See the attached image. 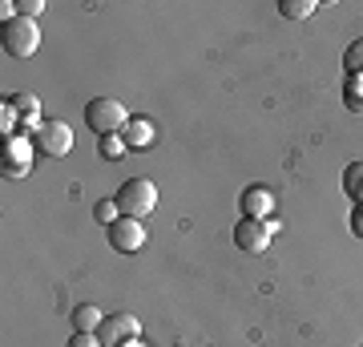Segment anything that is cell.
<instances>
[{"label":"cell","instance_id":"ffe728a7","mask_svg":"<svg viewBox=\"0 0 363 347\" xmlns=\"http://www.w3.org/2000/svg\"><path fill=\"white\" fill-rule=\"evenodd\" d=\"M69 347H101V339H97V331H73Z\"/></svg>","mask_w":363,"mask_h":347},{"label":"cell","instance_id":"3957f363","mask_svg":"<svg viewBox=\"0 0 363 347\" xmlns=\"http://www.w3.org/2000/svg\"><path fill=\"white\" fill-rule=\"evenodd\" d=\"M125 121H130V114H125V105L117 101V97H93V101L85 105V126H89L97 138H105V133H121Z\"/></svg>","mask_w":363,"mask_h":347},{"label":"cell","instance_id":"5b68a950","mask_svg":"<svg viewBox=\"0 0 363 347\" xmlns=\"http://www.w3.org/2000/svg\"><path fill=\"white\" fill-rule=\"evenodd\" d=\"M271 234H274V226L262 222V219H238L234 222V246L247 250V255H267Z\"/></svg>","mask_w":363,"mask_h":347},{"label":"cell","instance_id":"7a4b0ae2","mask_svg":"<svg viewBox=\"0 0 363 347\" xmlns=\"http://www.w3.org/2000/svg\"><path fill=\"white\" fill-rule=\"evenodd\" d=\"M0 45H4L9 57L25 61V57H33V53L40 49V25L37 21H28V16H13L9 25L0 28Z\"/></svg>","mask_w":363,"mask_h":347},{"label":"cell","instance_id":"6da1fadb","mask_svg":"<svg viewBox=\"0 0 363 347\" xmlns=\"http://www.w3.org/2000/svg\"><path fill=\"white\" fill-rule=\"evenodd\" d=\"M113 202L121 210V219H150L157 206V186L150 178H130L117 186Z\"/></svg>","mask_w":363,"mask_h":347},{"label":"cell","instance_id":"8992f818","mask_svg":"<svg viewBox=\"0 0 363 347\" xmlns=\"http://www.w3.org/2000/svg\"><path fill=\"white\" fill-rule=\"evenodd\" d=\"M105 238H109V246L117 255H138L145 246V226H142V219H117L105 226Z\"/></svg>","mask_w":363,"mask_h":347},{"label":"cell","instance_id":"5bb4252c","mask_svg":"<svg viewBox=\"0 0 363 347\" xmlns=\"http://www.w3.org/2000/svg\"><path fill=\"white\" fill-rule=\"evenodd\" d=\"M343 69H347V77H363V37H355L343 49Z\"/></svg>","mask_w":363,"mask_h":347},{"label":"cell","instance_id":"52a82bcc","mask_svg":"<svg viewBox=\"0 0 363 347\" xmlns=\"http://www.w3.org/2000/svg\"><path fill=\"white\" fill-rule=\"evenodd\" d=\"M138 335H142V323L133 319V315H105L101 327H97V339H101V347L138 343Z\"/></svg>","mask_w":363,"mask_h":347},{"label":"cell","instance_id":"ac0fdd59","mask_svg":"<svg viewBox=\"0 0 363 347\" xmlns=\"http://www.w3.org/2000/svg\"><path fill=\"white\" fill-rule=\"evenodd\" d=\"M93 219L101 222V226H109V222H117V219H121V210H117V202H113V198H101V202L93 206Z\"/></svg>","mask_w":363,"mask_h":347},{"label":"cell","instance_id":"e0dca14e","mask_svg":"<svg viewBox=\"0 0 363 347\" xmlns=\"http://www.w3.org/2000/svg\"><path fill=\"white\" fill-rule=\"evenodd\" d=\"M28 150H33V142H25V138H4V162H28Z\"/></svg>","mask_w":363,"mask_h":347},{"label":"cell","instance_id":"277c9868","mask_svg":"<svg viewBox=\"0 0 363 347\" xmlns=\"http://www.w3.org/2000/svg\"><path fill=\"white\" fill-rule=\"evenodd\" d=\"M73 129L65 121H40V129L33 133V150H40L45 158H65L73 154Z\"/></svg>","mask_w":363,"mask_h":347},{"label":"cell","instance_id":"30bf717a","mask_svg":"<svg viewBox=\"0 0 363 347\" xmlns=\"http://www.w3.org/2000/svg\"><path fill=\"white\" fill-rule=\"evenodd\" d=\"M69 319H73V331H97L101 319H105V311L97 307V303H77Z\"/></svg>","mask_w":363,"mask_h":347},{"label":"cell","instance_id":"7c38bea8","mask_svg":"<svg viewBox=\"0 0 363 347\" xmlns=\"http://www.w3.org/2000/svg\"><path fill=\"white\" fill-rule=\"evenodd\" d=\"M343 190H347V198L355 206L363 202V162H347V170H343Z\"/></svg>","mask_w":363,"mask_h":347},{"label":"cell","instance_id":"ba28073f","mask_svg":"<svg viewBox=\"0 0 363 347\" xmlns=\"http://www.w3.org/2000/svg\"><path fill=\"white\" fill-rule=\"evenodd\" d=\"M238 210H242V219H267L274 210V194L262 182H250L247 190L238 194Z\"/></svg>","mask_w":363,"mask_h":347},{"label":"cell","instance_id":"8fae6325","mask_svg":"<svg viewBox=\"0 0 363 347\" xmlns=\"http://www.w3.org/2000/svg\"><path fill=\"white\" fill-rule=\"evenodd\" d=\"M97 154H101L105 162H121V158L130 154V145H125L121 133H105V138H97Z\"/></svg>","mask_w":363,"mask_h":347},{"label":"cell","instance_id":"9c48e42d","mask_svg":"<svg viewBox=\"0 0 363 347\" xmlns=\"http://www.w3.org/2000/svg\"><path fill=\"white\" fill-rule=\"evenodd\" d=\"M121 138H125V145H130V150L150 145V142H154V126H150V117H130V121H125V129H121Z\"/></svg>","mask_w":363,"mask_h":347},{"label":"cell","instance_id":"4fadbf2b","mask_svg":"<svg viewBox=\"0 0 363 347\" xmlns=\"http://www.w3.org/2000/svg\"><path fill=\"white\" fill-rule=\"evenodd\" d=\"M9 105L16 109V117H21V121H37V114H40V101H37L28 89L13 93V101H9Z\"/></svg>","mask_w":363,"mask_h":347},{"label":"cell","instance_id":"7402d4cb","mask_svg":"<svg viewBox=\"0 0 363 347\" xmlns=\"http://www.w3.org/2000/svg\"><path fill=\"white\" fill-rule=\"evenodd\" d=\"M351 234H355V238H363V202L351 210Z\"/></svg>","mask_w":363,"mask_h":347},{"label":"cell","instance_id":"d6986e66","mask_svg":"<svg viewBox=\"0 0 363 347\" xmlns=\"http://www.w3.org/2000/svg\"><path fill=\"white\" fill-rule=\"evenodd\" d=\"M45 13V0H16V16H28V21H37Z\"/></svg>","mask_w":363,"mask_h":347},{"label":"cell","instance_id":"9a60e30c","mask_svg":"<svg viewBox=\"0 0 363 347\" xmlns=\"http://www.w3.org/2000/svg\"><path fill=\"white\" fill-rule=\"evenodd\" d=\"M343 105H347V114H363V77L343 81Z\"/></svg>","mask_w":363,"mask_h":347},{"label":"cell","instance_id":"2e32d148","mask_svg":"<svg viewBox=\"0 0 363 347\" xmlns=\"http://www.w3.org/2000/svg\"><path fill=\"white\" fill-rule=\"evenodd\" d=\"M319 4L315 0H279V16H286V21H303V16H311Z\"/></svg>","mask_w":363,"mask_h":347},{"label":"cell","instance_id":"44dd1931","mask_svg":"<svg viewBox=\"0 0 363 347\" xmlns=\"http://www.w3.org/2000/svg\"><path fill=\"white\" fill-rule=\"evenodd\" d=\"M28 162H4V178H25Z\"/></svg>","mask_w":363,"mask_h":347}]
</instances>
